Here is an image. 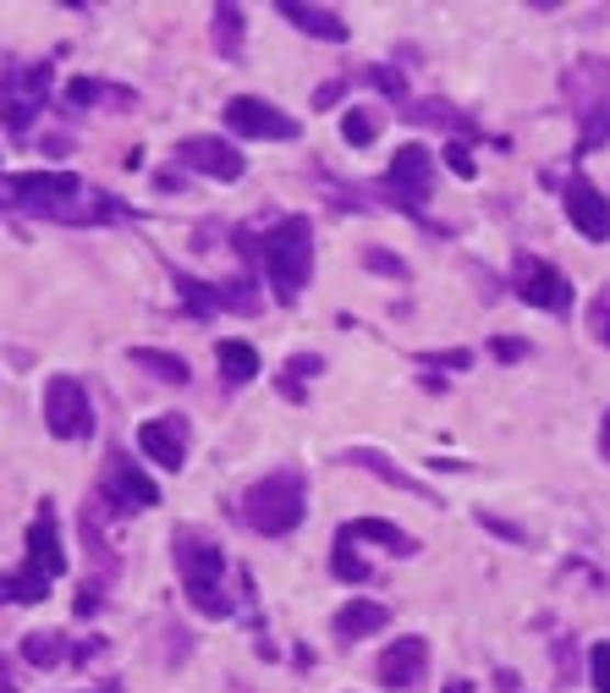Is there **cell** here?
<instances>
[{
  "mask_svg": "<svg viewBox=\"0 0 610 693\" xmlns=\"http://www.w3.org/2000/svg\"><path fill=\"white\" fill-rule=\"evenodd\" d=\"M275 391H281L286 402H308V391H303V380H297V375H281V380H275Z\"/></svg>",
  "mask_w": 610,
  "mask_h": 693,
  "instance_id": "f35d334b",
  "label": "cell"
},
{
  "mask_svg": "<svg viewBox=\"0 0 610 693\" xmlns=\"http://www.w3.org/2000/svg\"><path fill=\"white\" fill-rule=\"evenodd\" d=\"M418 364H429V370H467L473 353H462V346H456V353H418Z\"/></svg>",
  "mask_w": 610,
  "mask_h": 693,
  "instance_id": "836d02e7",
  "label": "cell"
},
{
  "mask_svg": "<svg viewBox=\"0 0 610 693\" xmlns=\"http://www.w3.org/2000/svg\"><path fill=\"white\" fill-rule=\"evenodd\" d=\"M281 18L292 29H303L308 39H325V45H341L347 39V18L330 12V7H303V0H281Z\"/></svg>",
  "mask_w": 610,
  "mask_h": 693,
  "instance_id": "e0dca14e",
  "label": "cell"
},
{
  "mask_svg": "<svg viewBox=\"0 0 610 693\" xmlns=\"http://www.w3.org/2000/svg\"><path fill=\"white\" fill-rule=\"evenodd\" d=\"M72 649H67V638L61 633H29L23 638V660L29 666H39V671H50V666H61Z\"/></svg>",
  "mask_w": 610,
  "mask_h": 693,
  "instance_id": "603a6c76",
  "label": "cell"
},
{
  "mask_svg": "<svg viewBox=\"0 0 610 693\" xmlns=\"http://www.w3.org/2000/svg\"><path fill=\"white\" fill-rule=\"evenodd\" d=\"M511 292H517L522 303L544 308V314H572V281H566L550 259H539V253H517V264H511Z\"/></svg>",
  "mask_w": 610,
  "mask_h": 693,
  "instance_id": "52a82bcc",
  "label": "cell"
},
{
  "mask_svg": "<svg viewBox=\"0 0 610 693\" xmlns=\"http://www.w3.org/2000/svg\"><path fill=\"white\" fill-rule=\"evenodd\" d=\"M341 94H347V78H336V83H319V94H314V111H330Z\"/></svg>",
  "mask_w": 610,
  "mask_h": 693,
  "instance_id": "8d00e7d4",
  "label": "cell"
},
{
  "mask_svg": "<svg viewBox=\"0 0 610 693\" xmlns=\"http://www.w3.org/2000/svg\"><path fill=\"white\" fill-rule=\"evenodd\" d=\"M133 364H138V370H149L155 380H171V386H188V380H193V375H188V359L160 353V346H133Z\"/></svg>",
  "mask_w": 610,
  "mask_h": 693,
  "instance_id": "7402d4cb",
  "label": "cell"
},
{
  "mask_svg": "<svg viewBox=\"0 0 610 693\" xmlns=\"http://www.w3.org/2000/svg\"><path fill=\"white\" fill-rule=\"evenodd\" d=\"M555 671L572 682V638H555Z\"/></svg>",
  "mask_w": 610,
  "mask_h": 693,
  "instance_id": "ab89813d",
  "label": "cell"
},
{
  "mask_svg": "<svg viewBox=\"0 0 610 693\" xmlns=\"http://www.w3.org/2000/svg\"><path fill=\"white\" fill-rule=\"evenodd\" d=\"M100 496H105L116 512H149V507H160V485H155L138 463H127V452H111V457H105Z\"/></svg>",
  "mask_w": 610,
  "mask_h": 693,
  "instance_id": "8fae6325",
  "label": "cell"
},
{
  "mask_svg": "<svg viewBox=\"0 0 610 693\" xmlns=\"http://www.w3.org/2000/svg\"><path fill=\"white\" fill-rule=\"evenodd\" d=\"M341 138H347L352 149H369V144L380 138V116H374V111H347V122H341Z\"/></svg>",
  "mask_w": 610,
  "mask_h": 693,
  "instance_id": "83f0119b",
  "label": "cell"
},
{
  "mask_svg": "<svg viewBox=\"0 0 610 693\" xmlns=\"http://www.w3.org/2000/svg\"><path fill=\"white\" fill-rule=\"evenodd\" d=\"M588 330H594V341L610 346V286L594 297V308H588Z\"/></svg>",
  "mask_w": 610,
  "mask_h": 693,
  "instance_id": "d6a6232c",
  "label": "cell"
},
{
  "mask_svg": "<svg viewBox=\"0 0 610 693\" xmlns=\"http://www.w3.org/2000/svg\"><path fill=\"white\" fill-rule=\"evenodd\" d=\"M341 463H352V468H369L374 479H385V485H396V490H407V496H429V485L423 479H413V474H402L385 452H369V446H347V457Z\"/></svg>",
  "mask_w": 610,
  "mask_h": 693,
  "instance_id": "d6986e66",
  "label": "cell"
},
{
  "mask_svg": "<svg viewBox=\"0 0 610 693\" xmlns=\"http://www.w3.org/2000/svg\"><path fill=\"white\" fill-rule=\"evenodd\" d=\"M561 94H566V105L577 116V155L610 144V67L594 61V56L572 61L561 72Z\"/></svg>",
  "mask_w": 610,
  "mask_h": 693,
  "instance_id": "5b68a950",
  "label": "cell"
},
{
  "mask_svg": "<svg viewBox=\"0 0 610 693\" xmlns=\"http://www.w3.org/2000/svg\"><path fill=\"white\" fill-rule=\"evenodd\" d=\"M0 600H7V583H0Z\"/></svg>",
  "mask_w": 610,
  "mask_h": 693,
  "instance_id": "f6af8a7d",
  "label": "cell"
},
{
  "mask_svg": "<svg viewBox=\"0 0 610 693\" xmlns=\"http://www.w3.org/2000/svg\"><path fill=\"white\" fill-rule=\"evenodd\" d=\"M363 78H369L385 100H402V94H407V83H402V72H396V67H369Z\"/></svg>",
  "mask_w": 610,
  "mask_h": 693,
  "instance_id": "4dcf8cb0",
  "label": "cell"
},
{
  "mask_svg": "<svg viewBox=\"0 0 610 693\" xmlns=\"http://www.w3.org/2000/svg\"><path fill=\"white\" fill-rule=\"evenodd\" d=\"M308 518V479L297 468H281V474H264L259 485H248L242 496V523L264 539H281L292 534L297 523Z\"/></svg>",
  "mask_w": 610,
  "mask_h": 693,
  "instance_id": "277c9868",
  "label": "cell"
},
{
  "mask_svg": "<svg viewBox=\"0 0 610 693\" xmlns=\"http://www.w3.org/2000/svg\"><path fill=\"white\" fill-rule=\"evenodd\" d=\"M215 359H221L226 386H248V380L259 375V346H248V341H237V336H226V341L215 346Z\"/></svg>",
  "mask_w": 610,
  "mask_h": 693,
  "instance_id": "ffe728a7",
  "label": "cell"
},
{
  "mask_svg": "<svg viewBox=\"0 0 610 693\" xmlns=\"http://www.w3.org/2000/svg\"><path fill=\"white\" fill-rule=\"evenodd\" d=\"M599 457L610 463V408H605V419H599Z\"/></svg>",
  "mask_w": 610,
  "mask_h": 693,
  "instance_id": "b9f144b4",
  "label": "cell"
},
{
  "mask_svg": "<svg viewBox=\"0 0 610 693\" xmlns=\"http://www.w3.org/2000/svg\"><path fill=\"white\" fill-rule=\"evenodd\" d=\"M319 370H325V359H319V353H297V359L286 364V375H297V380H303V375H319Z\"/></svg>",
  "mask_w": 610,
  "mask_h": 693,
  "instance_id": "74e56055",
  "label": "cell"
},
{
  "mask_svg": "<svg viewBox=\"0 0 610 693\" xmlns=\"http://www.w3.org/2000/svg\"><path fill=\"white\" fill-rule=\"evenodd\" d=\"M242 7H231V0H221V7L210 12V34H215V56H226V61H237L242 56Z\"/></svg>",
  "mask_w": 610,
  "mask_h": 693,
  "instance_id": "44dd1931",
  "label": "cell"
},
{
  "mask_svg": "<svg viewBox=\"0 0 610 693\" xmlns=\"http://www.w3.org/2000/svg\"><path fill=\"white\" fill-rule=\"evenodd\" d=\"M100 693H111V688H100Z\"/></svg>",
  "mask_w": 610,
  "mask_h": 693,
  "instance_id": "bcb514c9",
  "label": "cell"
},
{
  "mask_svg": "<svg viewBox=\"0 0 610 693\" xmlns=\"http://www.w3.org/2000/svg\"><path fill=\"white\" fill-rule=\"evenodd\" d=\"M0 693H18V682H12V666H7V655H0Z\"/></svg>",
  "mask_w": 610,
  "mask_h": 693,
  "instance_id": "ee69618b",
  "label": "cell"
},
{
  "mask_svg": "<svg viewBox=\"0 0 610 693\" xmlns=\"http://www.w3.org/2000/svg\"><path fill=\"white\" fill-rule=\"evenodd\" d=\"M336 539H347V545L374 539V545H385L391 556H418V539H413L407 529L385 523V518H352V523H341V529H336Z\"/></svg>",
  "mask_w": 610,
  "mask_h": 693,
  "instance_id": "2e32d148",
  "label": "cell"
},
{
  "mask_svg": "<svg viewBox=\"0 0 610 693\" xmlns=\"http://www.w3.org/2000/svg\"><path fill=\"white\" fill-rule=\"evenodd\" d=\"M215 303L221 308H231V314H253L259 308V292H253V281H215Z\"/></svg>",
  "mask_w": 610,
  "mask_h": 693,
  "instance_id": "484cf974",
  "label": "cell"
},
{
  "mask_svg": "<svg viewBox=\"0 0 610 693\" xmlns=\"http://www.w3.org/2000/svg\"><path fill=\"white\" fill-rule=\"evenodd\" d=\"M171 281H177V292H182V303H188V314H199V319H210V314L221 308V303H215V286H210V281H193V275H182V270H177Z\"/></svg>",
  "mask_w": 610,
  "mask_h": 693,
  "instance_id": "d4e9b609",
  "label": "cell"
},
{
  "mask_svg": "<svg viewBox=\"0 0 610 693\" xmlns=\"http://www.w3.org/2000/svg\"><path fill=\"white\" fill-rule=\"evenodd\" d=\"M429 182H434V155H429L423 144H402V149L391 155L385 193H391L407 215H418V204L429 198Z\"/></svg>",
  "mask_w": 610,
  "mask_h": 693,
  "instance_id": "30bf717a",
  "label": "cell"
},
{
  "mask_svg": "<svg viewBox=\"0 0 610 693\" xmlns=\"http://www.w3.org/2000/svg\"><path fill=\"white\" fill-rule=\"evenodd\" d=\"M226 127H231L237 138H270V144H286V138L303 133L297 116H286L281 105H270V100H259V94H237V100L226 105Z\"/></svg>",
  "mask_w": 610,
  "mask_h": 693,
  "instance_id": "9c48e42d",
  "label": "cell"
},
{
  "mask_svg": "<svg viewBox=\"0 0 610 693\" xmlns=\"http://www.w3.org/2000/svg\"><path fill=\"white\" fill-rule=\"evenodd\" d=\"M155 188H160V193H177V188H182V177H177V171H160V177H155Z\"/></svg>",
  "mask_w": 610,
  "mask_h": 693,
  "instance_id": "7bdbcfd3",
  "label": "cell"
},
{
  "mask_svg": "<svg viewBox=\"0 0 610 693\" xmlns=\"http://www.w3.org/2000/svg\"><path fill=\"white\" fill-rule=\"evenodd\" d=\"M385 622H391V611H385L380 600H347V605L336 611V638H341V644H352V638L380 633Z\"/></svg>",
  "mask_w": 610,
  "mask_h": 693,
  "instance_id": "ac0fdd59",
  "label": "cell"
},
{
  "mask_svg": "<svg viewBox=\"0 0 610 693\" xmlns=\"http://www.w3.org/2000/svg\"><path fill=\"white\" fill-rule=\"evenodd\" d=\"M588 682H594V693H610V644L588 649Z\"/></svg>",
  "mask_w": 610,
  "mask_h": 693,
  "instance_id": "f546056e",
  "label": "cell"
},
{
  "mask_svg": "<svg viewBox=\"0 0 610 693\" xmlns=\"http://www.w3.org/2000/svg\"><path fill=\"white\" fill-rule=\"evenodd\" d=\"M440 155H445V166H451V177H462V182H473V177H478V160L467 155V144H445Z\"/></svg>",
  "mask_w": 610,
  "mask_h": 693,
  "instance_id": "1f68e13d",
  "label": "cell"
},
{
  "mask_svg": "<svg viewBox=\"0 0 610 693\" xmlns=\"http://www.w3.org/2000/svg\"><path fill=\"white\" fill-rule=\"evenodd\" d=\"M363 264H369L374 275H391V281H407V259H396V253H385V248H363Z\"/></svg>",
  "mask_w": 610,
  "mask_h": 693,
  "instance_id": "f1b7e54d",
  "label": "cell"
},
{
  "mask_svg": "<svg viewBox=\"0 0 610 693\" xmlns=\"http://www.w3.org/2000/svg\"><path fill=\"white\" fill-rule=\"evenodd\" d=\"M0 188H7L23 209H34L45 220H67V226H78V220L94 226V220H116L122 215V204H111V193L83 188L78 171H18Z\"/></svg>",
  "mask_w": 610,
  "mask_h": 693,
  "instance_id": "6da1fadb",
  "label": "cell"
},
{
  "mask_svg": "<svg viewBox=\"0 0 610 693\" xmlns=\"http://www.w3.org/2000/svg\"><path fill=\"white\" fill-rule=\"evenodd\" d=\"M423 666H429V638H418V633L391 638V649L380 655V682L396 693H413L423 682Z\"/></svg>",
  "mask_w": 610,
  "mask_h": 693,
  "instance_id": "9a60e30c",
  "label": "cell"
},
{
  "mask_svg": "<svg viewBox=\"0 0 610 693\" xmlns=\"http://www.w3.org/2000/svg\"><path fill=\"white\" fill-rule=\"evenodd\" d=\"M561 204H566V220H572L588 242H610V198H605L588 177H566Z\"/></svg>",
  "mask_w": 610,
  "mask_h": 693,
  "instance_id": "4fadbf2b",
  "label": "cell"
},
{
  "mask_svg": "<svg viewBox=\"0 0 610 693\" xmlns=\"http://www.w3.org/2000/svg\"><path fill=\"white\" fill-rule=\"evenodd\" d=\"M330 572H336L341 583H363V578H369V561L358 556V545L336 539V550H330Z\"/></svg>",
  "mask_w": 610,
  "mask_h": 693,
  "instance_id": "4316f807",
  "label": "cell"
},
{
  "mask_svg": "<svg viewBox=\"0 0 610 693\" xmlns=\"http://www.w3.org/2000/svg\"><path fill=\"white\" fill-rule=\"evenodd\" d=\"M489 353H495L500 364H517V359H528V341H517V336H495Z\"/></svg>",
  "mask_w": 610,
  "mask_h": 693,
  "instance_id": "e575fe53",
  "label": "cell"
},
{
  "mask_svg": "<svg viewBox=\"0 0 610 693\" xmlns=\"http://www.w3.org/2000/svg\"><path fill=\"white\" fill-rule=\"evenodd\" d=\"M237 248L264 264V281L275 286V303L281 308H292L303 297V286L314 275V220L308 215H281L259 242L248 231H237Z\"/></svg>",
  "mask_w": 610,
  "mask_h": 693,
  "instance_id": "7a4b0ae2",
  "label": "cell"
},
{
  "mask_svg": "<svg viewBox=\"0 0 610 693\" xmlns=\"http://www.w3.org/2000/svg\"><path fill=\"white\" fill-rule=\"evenodd\" d=\"M177 160H182L188 171H199V177H215V182H242V171H248V160L237 155V144H226V138H215V133L182 138V144H177Z\"/></svg>",
  "mask_w": 610,
  "mask_h": 693,
  "instance_id": "7c38bea8",
  "label": "cell"
},
{
  "mask_svg": "<svg viewBox=\"0 0 610 693\" xmlns=\"http://www.w3.org/2000/svg\"><path fill=\"white\" fill-rule=\"evenodd\" d=\"M478 523H484L489 534H500V539H511V545H522V529H517V523H506V518H495V512H478Z\"/></svg>",
  "mask_w": 610,
  "mask_h": 693,
  "instance_id": "d590c367",
  "label": "cell"
},
{
  "mask_svg": "<svg viewBox=\"0 0 610 693\" xmlns=\"http://www.w3.org/2000/svg\"><path fill=\"white\" fill-rule=\"evenodd\" d=\"M45 424H50L56 441H83L94 430V402H89L78 375H50V386H45Z\"/></svg>",
  "mask_w": 610,
  "mask_h": 693,
  "instance_id": "ba28073f",
  "label": "cell"
},
{
  "mask_svg": "<svg viewBox=\"0 0 610 693\" xmlns=\"http://www.w3.org/2000/svg\"><path fill=\"white\" fill-rule=\"evenodd\" d=\"M100 100H116V105H133V94H127V89H105V83H94V78H72V83H67V105H78V111H89V105H100Z\"/></svg>",
  "mask_w": 610,
  "mask_h": 693,
  "instance_id": "cb8c5ba5",
  "label": "cell"
},
{
  "mask_svg": "<svg viewBox=\"0 0 610 693\" xmlns=\"http://www.w3.org/2000/svg\"><path fill=\"white\" fill-rule=\"evenodd\" d=\"M171 561H177V578H182V594L193 600L199 616H231V594H226V556L210 534L199 529H177L171 534Z\"/></svg>",
  "mask_w": 610,
  "mask_h": 693,
  "instance_id": "3957f363",
  "label": "cell"
},
{
  "mask_svg": "<svg viewBox=\"0 0 610 693\" xmlns=\"http://www.w3.org/2000/svg\"><path fill=\"white\" fill-rule=\"evenodd\" d=\"M72 611H78V616H94V611H100V589H83Z\"/></svg>",
  "mask_w": 610,
  "mask_h": 693,
  "instance_id": "60d3db41",
  "label": "cell"
},
{
  "mask_svg": "<svg viewBox=\"0 0 610 693\" xmlns=\"http://www.w3.org/2000/svg\"><path fill=\"white\" fill-rule=\"evenodd\" d=\"M188 441H193V430H188V419H177V413H166V419H149V424L138 430V452H144L149 463L171 468V474L188 463Z\"/></svg>",
  "mask_w": 610,
  "mask_h": 693,
  "instance_id": "5bb4252c",
  "label": "cell"
},
{
  "mask_svg": "<svg viewBox=\"0 0 610 693\" xmlns=\"http://www.w3.org/2000/svg\"><path fill=\"white\" fill-rule=\"evenodd\" d=\"M61 572H67V550H61V534H56V507L39 501V518L29 523V561L12 578H0V583H7V600L39 605Z\"/></svg>",
  "mask_w": 610,
  "mask_h": 693,
  "instance_id": "8992f818",
  "label": "cell"
}]
</instances>
